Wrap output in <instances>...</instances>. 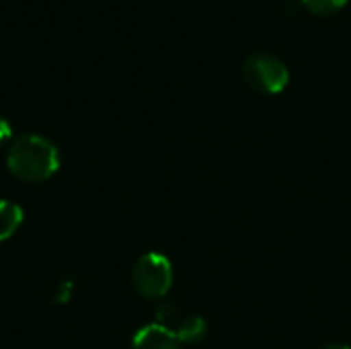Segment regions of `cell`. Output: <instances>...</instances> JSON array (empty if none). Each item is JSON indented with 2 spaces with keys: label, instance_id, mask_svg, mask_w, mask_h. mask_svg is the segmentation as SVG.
Listing matches in <instances>:
<instances>
[{
  "label": "cell",
  "instance_id": "cell-1",
  "mask_svg": "<svg viewBox=\"0 0 351 349\" xmlns=\"http://www.w3.org/2000/svg\"><path fill=\"white\" fill-rule=\"evenodd\" d=\"M6 167L10 175H14L25 183H41L58 173L60 150L45 136L21 134L12 138L8 144Z\"/></svg>",
  "mask_w": 351,
  "mask_h": 349
},
{
  "label": "cell",
  "instance_id": "cell-2",
  "mask_svg": "<svg viewBox=\"0 0 351 349\" xmlns=\"http://www.w3.org/2000/svg\"><path fill=\"white\" fill-rule=\"evenodd\" d=\"M134 290L150 300H160L173 288V263L167 255L150 251L142 255L132 269Z\"/></svg>",
  "mask_w": 351,
  "mask_h": 349
},
{
  "label": "cell",
  "instance_id": "cell-3",
  "mask_svg": "<svg viewBox=\"0 0 351 349\" xmlns=\"http://www.w3.org/2000/svg\"><path fill=\"white\" fill-rule=\"evenodd\" d=\"M243 74L249 86L259 93H282L288 86L290 70L288 66L274 53L267 51H253L243 62Z\"/></svg>",
  "mask_w": 351,
  "mask_h": 349
},
{
  "label": "cell",
  "instance_id": "cell-4",
  "mask_svg": "<svg viewBox=\"0 0 351 349\" xmlns=\"http://www.w3.org/2000/svg\"><path fill=\"white\" fill-rule=\"evenodd\" d=\"M132 349H181V341L177 339L173 329H167L158 323H150L136 331L132 339Z\"/></svg>",
  "mask_w": 351,
  "mask_h": 349
},
{
  "label": "cell",
  "instance_id": "cell-5",
  "mask_svg": "<svg viewBox=\"0 0 351 349\" xmlns=\"http://www.w3.org/2000/svg\"><path fill=\"white\" fill-rule=\"evenodd\" d=\"M175 335L181 344H187V346H197L206 339L208 335V323L206 319L197 317V315H189V317H183L179 321V325L175 327Z\"/></svg>",
  "mask_w": 351,
  "mask_h": 349
},
{
  "label": "cell",
  "instance_id": "cell-6",
  "mask_svg": "<svg viewBox=\"0 0 351 349\" xmlns=\"http://www.w3.org/2000/svg\"><path fill=\"white\" fill-rule=\"evenodd\" d=\"M23 218H25V214L19 204L0 200V243L14 237V232L23 224Z\"/></svg>",
  "mask_w": 351,
  "mask_h": 349
},
{
  "label": "cell",
  "instance_id": "cell-7",
  "mask_svg": "<svg viewBox=\"0 0 351 349\" xmlns=\"http://www.w3.org/2000/svg\"><path fill=\"white\" fill-rule=\"evenodd\" d=\"M181 319H183V317H181V311H179V306H177L175 302L165 300V302H160V304L156 306V323H158V325H162V327L175 331V327L179 325Z\"/></svg>",
  "mask_w": 351,
  "mask_h": 349
},
{
  "label": "cell",
  "instance_id": "cell-8",
  "mask_svg": "<svg viewBox=\"0 0 351 349\" xmlns=\"http://www.w3.org/2000/svg\"><path fill=\"white\" fill-rule=\"evenodd\" d=\"M300 2L315 14H331L339 10L348 0H300Z\"/></svg>",
  "mask_w": 351,
  "mask_h": 349
},
{
  "label": "cell",
  "instance_id": "cell-9",
  "mask_svg": "<svg viewBox=\"0 0 351 349\" xmlns=\"http://www.w3.org/2000/svg\"><path fill=\"white\" fill-rule=\"evenodd\" d=\"M12 138V128H10V123L0 115V146L4 144V142H8Z\"/></svg>",
  "mask_w": 351,
  "mask_h": 349
},
{
  "label": "cell",
  "instance_id": "cell-10",
  "mask_svg": "<svg viewBox=\"0 0 351 349\" xmlns=\"http://www.w3.org/2000/svg\"><path fill=\"white\" fill-rule=\"evenodd\" d=\"M323 349H351L350 346H346V344H329V346H325Z\"/></svg>",
  "mask_w": 351,
  "mask_h": 349
}]
</instances>
